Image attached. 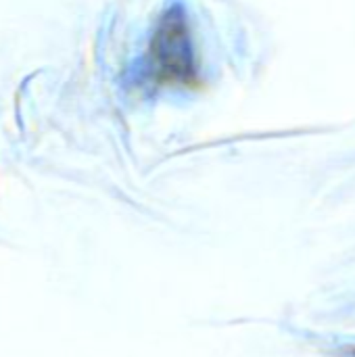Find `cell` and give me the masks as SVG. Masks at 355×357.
I'll use <instances>...</instances> for the list:
<instances>
[{
  "instance_id": "cell-1",
  "label": "cell",
  "mask_w": 355,
  "mask_h": 357,
  "mask_svg": "<svg viewBox=\"0 0 355 357\" xmlns=\"http://www.w3.org/2000/svg\"><path fill=\"white\" fill-rule=\"evenodd\" d=\"M151 65L163 84H195L197 61L190 42L188 21L180 8H172L161 17V23L151 42Z\"/></svg>"
}]
</instances>
